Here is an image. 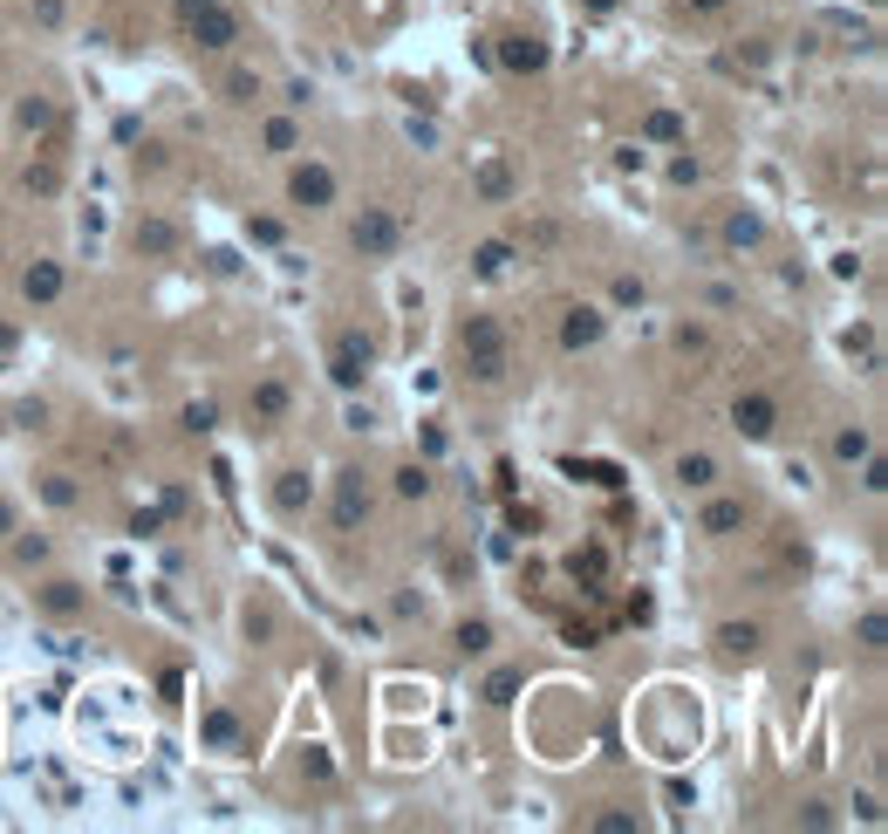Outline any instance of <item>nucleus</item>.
<instances>
[{
	"label": "nucleus",
	"mask_w": 888,
	"mask_h": 834,
	"mask_svg": "<svg viewBox=\"0 0 888 834\" xmlns=\"http://www.w3.org/2000/svg\"><path fill=\"white\" fill-rule=\"evenodd\" d=\"M458 342H465V363H472L478 383H499L506 377V329L493 322V315H465Z\"/></svg>",
	"instance_id": "nucleus-1"
},
{
	"label": "nucleus",
	"mask_w": 888,
	"mask_h": 834,
	"mask_svg": "<svg viewBox=\"0 0 888 834\" xmlns=\"http://www.w3.org/2000/svg\"><path fill=\"white\" fill-rule=\"evenodd\" d=\"M178 21H185V34L198 49H213V55H226L233 42H239V14L233 8H219V0H178Z\"/></svg>",
	"instance_id": "nucleus-2"
},
{
	"label": "nucleus",
	"mask_w": 888,
	"mask_h": 834,
	"mask_svg": "<svg viewBox=\"0 0 888 834\" xmlns=\"http://www.w3.org/2000/svg\"><path fill=\"white\" fill-rule=\"evenodd\" d=\"M396 240H403V233H396V213H390V206H362V219L349 226V247H355L362 260H390Z\"/></svg>",
	"instance_id": "nucleus-3"
},
{
	"label": "nucleus",
	"mask_w": 888,
	"mask_h": 834,
	"mask_svg": "<svg viewBox=\"0 0 888 834\" xmlns=\"http://www.w3.org/2000/svg\"><path fill=\"white\" fill-rule=\"evenodd\" d=\"M370 363H376V342L362 336V329H342L335 349H329V377H335L342 390H355L362 377H370Z\"/></svg>",
	"instance_id": "nucleus-4"
},
{
	"label": "nucleus",
	"mask_w": 888,
	"mask_h": 834,
	"mask_svg": "<svg viewBox=\"0 0 888 834\" xmlns=\"http://www.w3.org/2000/svg\"><path fill=\"white\" fill-rule=\"evenodd\" d=\"M335 534H355L362 521H370V486H362V472H335Z\"/></svg>",
	"instance_id": "nucleus-5"
},
{
	"label": "nucleus",
	"mask_w": 888,
	"mask_h": 834,
	"mask_svg": "<svg viewBox=\"0 0 888 834\" xmlns=\"http://www.w3.org/2000/svg\"><path fill=\"white\" fill-rule=\"evenodd\" d=\"M732 424L745 431V439H773V431H779V404L765 390H745L739 404H732Z\"/></svg>",
	"instance_id": "nucleus-6"
},
{
	"label": "nucleus",
	"mask_w": 888,
	"mask_h": 834,
	"mask_svg": "<svg viewBox=\"0 0 888 834\" xmlns=\"http://www.w3.org/2000/svg\"><path fill=\"white\" fill-rule=\"evenodd\" d=\"M288 198H295V206H308V213L335 206V172H329V165H301V172L288 178Z\"/></svg>",
	"instance_id": "nucleus-7"
},
{
	"label": "nucleus",
	"mask_w": 888,
	"mask_h": 834,
	"mask_svg": "<svg viewBox=\"0 0 888 834\" xmlns=\"http://www.w3.org/2000/svg\"><path fill=\"white\" fill-rule=\"evenodd\" d=\"M34 609H42L49 622H75V616L90 609V595L75 588V581H42V588H34Z\"/></svg>",
	"instance_id": "nucleus-8"
},
{
	"label": "nucleus",
	"mask_w": 888,
	"mask_h": 834,
	"mask_svg": "<svg viewBox=\"0 0 888 834\" xmlns=\"http://www.w3.org/2000/svg\"><path fill=\"white\" fill-rule=\"evenodd\" d=\"M601 329H609V322H601V308H568V315H560V349H595L601 342Z\"/></svg>",
	"instance_id": "nucleus-9"
},
{
	"label": "nucleus",
	"mask_w": 888,
	"mask_h": 834,
	"mask_svg": "<svg viewBox=\"0 0 888 834\" xmlns=\"http://www.w3.org/2000/svg\"><path fill=\"white\" fill-rule=\"evenodd\" d=\"M499 62L513 75H540L547 69V42H534V34H499Z\"/></svg>",
	"instance_id": "nucleus-10"
},
{
	"label": "nucleus",
	"mask_w": 888,
	"mask_h": 834,
	"mask_svg": "<svg viewBox=\"0 0 888 834\" xmlns=\"http://www.w3.org/2000/svg\"><path fill=\"white\" fill-rule=\"evenodd\" d=\"M21 295H28L34 308H49V301L62 295V260H34V267L21 274Z\"/></svg>",
	"instance_id": "nucleus-11"
},
{
	"label": "nucleus",
	"mask_w": 888,
	"mask_h": 834,
	"mask_svg": "<svg viewBox=\"0 0 888 834\" xmlns=\"http://www.w3.org/2000/svg\"><path fill=\"white\" fill-rule=\"evenodd\" d=\"M137 254L172 260V254H178V226H172V219H137Z\"/></svg>",
	"instance_id": "nucleus-12"
},
{
	"label": "nucleus",
	"mask_w": 888,
	"mask_h": 834,
	"mask_svg": "<svg viewBox=\"0 0 888 834\" xmlns=\"http://www.w3.org/2000/svg\"><path fill=\"white\" fill-rule=\"evenodd\" d=\"M758 643H765L758 622H717V650L732 657V663H739V657H758Z\"/></svg>",
	"instance_id": "nucleus-13"
},
{
	"label": "nucleus",
	"mask_w": 888,
	"mask_h": 834,
	"mask_svg": "<svg viewBox=\"0 0 888 834\" xmlns=\"http://www.w3.org/2000/svg\"><path fill=\"white\" fill-rule=\"evenodd\" d=\"M308 500H314L308 472H280V480H273V513H288V521H295V513H308Z\"/></svg>",
	"instance_id": "nucleus-14"
},
{
	"label": "nucleus",
	"mask_w": 888,
	"mask_h": 834,
	"mask_svg": "<svg viewBox=\"0 0 888 834\" xmlns=\"http://www.w3.org/2000/svg\"><path fill=\"white\" fill-rule=\"evenodd\" d=\"M568 575H575L588 595H601V581H609V554H601V547H575V554H568Z\"/></svg>",
	"instance_id": "nucleus-15"
},
{
	"label": "nucleus",
	"mask_w": 888,
	"mask_h": 834,
	"mask_svg": "<svg viewBox=\"0 0 888 834\" xmlns=\"http://www.w3.org/2000/svg\"><path fill=\"white\" fill-rule=\"evenodd\" d=\"M677 486H683V493L717 486V459H711V452H683V459H677Z\"/></svg>",
	"instance_id": "nucleus-16"
},
{
	"label": "nucleus",
	"mask_w": 888,
	"mask_h": 834,
	"mask_svg": "<svg viewBox=\"0 0 888 834\" xmlns=\"http://www.w3.org/2000/svg\"><path fill=\"white\" fill-rule=\"evenodd\" d=\"M745 521H752V506H745V500H717V506L704 513V534H711V540H724V534H739Z\"/></svg>",
	"instance_id": "nucleus-17"
},
{
	"label": "nucleus",
	"mask_w": 888,
	"mask_h": 834,
	"mask_svg": "<svg viewBox=\"0 0 888 834\" xmlns=\"http://www.w3.org/2000/svg\"><path fill=\"white\" fill-rule=\"evenodd\" d=\"M452 650H458V657H486V650H493V622H458V629H452Z\"/></svg>",
	"instance_id": "nucleus-18"
},
{
	"label": "nucleus",
	"mask_w": 888,
	"mask_h": 834,
	"mask_svg": "<svg viewBox=\"0 0 888 834\" xmlns=\"http://www.w3.org/2000/svg\"><path fill=\"white\" fill-rule=\"evenodd\" d=\"M254 418H260V424H280V418H288V383H260V390H254Z\"/></svg>",
	"instance_id": "nucleus-19"
},
{
	"label": "nucleus",
	"mask_w": 888,
	"mask_h": 834,
	"mask_svg": "<svg viewBox=\"0 0 888 834\" xmlns=\"http://www.w3.org/2000/svg\"><path fill=\"white\" fill-rule=\"evenodd\" d=\"M868 452H875V439H868L861 424H855V431H834V459H840V465H855V459H868Z\"/></svg>",
	"instance_id": "nucleus-20"
},
{
	"label": "nucleus",
	"mask_w": 888,
	"mask_h": 834,
	"mask_svg": "<svg viewBox=\"0 0 888 834\" xmlns=\"http://www.w3.org/2000/svg\"><path fill=\"white\" fill-rule=\"evenodd\" d=\"M260 96V75L254 69H226V103H254Z\"/></svg>",
	"instance_id": "nucleus-21"
},
{
	"label": "nucleus",
	"mask_w": 888,
	"mask_h": 834,
	"mask_svg": "<svg viewBox=\"0 0 888 834\" xmlns=\"http://www.w3.org/2000/svg\"><path fill=\"white\" fill-rule=\"evenodd\" d=\"M431 493V472L424 465H396V500H424Z\"/></svg>",
	"instance_id": "nucleus-22"
},
{
	"label": "nucleus",
	"mask_w": 888,
	"mask_h": 834,
	"mask_svg": "<svg viewBox=\"0 0 888 834\" xmlns=\"http://www.w3.org/2000/svg\"><path fill=\"white\" fill-rule=\"evenodd\" d=\"M21 192H42V198H55V192H62V172H55V165H28V172H21Z\"/></svg>",
	"instance_id": "nucleus-23"
},
{
	"label": "nucleus",
	"mask_w": 888,
	"mask_h": 834,
	"mask_svg": "<svg viewBox=\"0 0 888 834\" xmlns=\"http://www.w3.org/2000/svg\"><path fill=\"white\" fill-rule=\"evenodd\" d=\"M506 260H513V240H486V247L472 254V267H478V274H499Z\"/></svg>",
	"instance_id": "nucleus-24"
},
{
	"label": "nucleus",
	"mask_w": 888,
	"mask_h": 834,
	"mask_svg": "<svg viewBox=\"0 0 888 834\" xmlns=\"http://www.w3.org/2000/svg\"><path fill=\"white\" fill-rule=\"evenodd\" d=\"M724 240H732V247H758V219L752 213H732V219H724Z\"/></svg>",
	"instance_id": "nucleus-25"
},
{
	"label": "nucleus",
	"mask_w": 888,
	"mask_h": 834,
	"mask_svg": "<svg viewBox=\"0 0 888 834\" xmlns=\"http://www.w3.org/2000/svg\"><path fill=\"white\" fill-rule=\"evenodd\" d=\"M295 144H301L295 116H273V124H267V151H295Z\"/></svg>",
	"instance_id": "nucleus-26"
},
{
	"label": "nucleus",
	"mask_w": 888,
	"mask_h": 834,
	"mask_svg": "<svg viewBox=\"0 0 888 834\" xmlns=\"http://www.w3.org/2000/svg\"><path fill=\"white\" fill-rule=\"evenodd\" d=\"M34 562H49V540H42V534L14 540V568H34Z\"/></svg>",
	"instance_id": "nucleus-27"
},
{
	"label": "nucleus",
	"mask_w": 888,
	"mask_h": 834,
	"mask_svg": "<svg viewBox=\"0 0 888 834\" xmlns=\"http://www.w3.org/2000/svg\"><path fill=\"white\" fill-rule=\"evenodd\" d=\"M478 192H486V198H506V192H513V172H506V165H486V172H478Z\"/></svg>",
	"instance_id": "nucleus-28"
},
{
	"label": "nucleus",
	"mask_w": 888,
	"mask_h": 834,
	"mask_svg": "<svg viewBox=\"0 0 888 834\" xmlns=\"http://www.w3.org/2000/svg\"><path fill=\"white\" fill-rule=\"evenodd\" d=\"M513 691H519V670H499V678L486 684V704H513Z\"/></svg>",
	"instance_id": "nucleus-29"
},
{
	"label": "nucleus",
	"mask_w": 888,
	"mask_h": 834,
	"mask_svg": "<svg viewBox=\"0 0 888 834\" xmlns=\"http://www.w3.org/2000/svg\"><path fill=\"white\" fill-rule=\"evenodd\" d=\"M301 773H308V780H335V760H329V752H321V745H308V760H301Z\"/></svg>",
	"instance_id": "nucleus-30"
},
{
	"label": "nucleus",
	"mask_w": 888,
	"mask_h": 834,
	"mask_svg": "<svg viewBox=\"0 0 888 834\" xmlns=\"http://www.w3.org/2000/svg\"><path fill=\"white\" fill-rule=\"evenodd\" d=\"M247 637L254 643H273V609H247Z\"/></svg>",
	"instance_id": "nucleus-31"
},
{
	"label": "nucleus",
	"mask_w": 888,
	"mask_h": 834,
	"mask_svg": "<svg viewBox=\"0 0 888 834\" xmlns=\"http://www.w3.org/2000/svg\"><path fill=\"white\" fill-rule=\"evenodd\" d=\"M595 827H601V834H629V827H636V814H622V807H609V814H595Z\"/></svg>",
	"instance_id": "nucleus-32"
},
{
	"label": "nucleus",
	"mask_w": 888,
	"mask_h": 834,
	"mask_svg": "<svg viewBox=\"0 0 888 834\" xmlns=\"http://www.w3.org/2000/svg\"><path fill=\"white\" fill-rule=\"evenodd\" d=\"M42 493H49V500H55V506H75V486H69V480H62V472H49V486H42Z\"/></svg>",
	"instance_id": "nucleus-33"
},
{
	"label": "nucleus",
	"mask_w": 888,
	"mask_h": 834,
	"mask_svg": "<svg viewBox=\"0 0 888 834\" xmlns=\"http://www.w3.org/2000/svg\"><path fill=\"white\" fill-rule=\"evenodd\" d=\"M206 732H213V739H219V745H233V739H239V725H233V719H226V711H213V719H206Z\"/></svg>",
	"instance_id": "nucleus-34"
},
{
	"label": "nucleus",
	"mask_w": 888,
	"mask_h": 834,
	"mask_svg": "<svg viewBox=\"0 0 888 834\" xmlns=\"http://www.w3.org/2000/svg\"><path fill=\"white\" fill-rule=\"evenodd\" d=\"M519 240H527V247H554V240H560V226H547V219H540V226L519 233Z\"/></svg>",
	"instance_id": "nucleus-35"
},
{
	"label": "nucleus",
	"mask_w": 888,
	"mask_h": 834,
	"mask_svg": "<svg viewBox=\"0 0 888 834\" xmlns=\"http://www.w3.org/2000/svg\"><path fill=\"white\" fill-rule=\"evenodd\" d=\"M861 643H868V650H881V609H868V616H861Z\"/></svg>",
	"instance_id": "nucleus-36"
},
{
	"label": "nucleus",
	"mask_w": 888,
	"mask_h": 834,
	"mask_svg": "<svg viewBox=\"0 0 888 834\" xmlns=\"http://www.w3.org/2000/svg\"><path fill=\"white\" fill-rule=\"evenodd\" d=\"M8 534H14V506H8V500H0V540H8Z\"/></svg>",
	"instance_id": "nucleus-37"
},
{
	"label": "nucleus",
	"mask_w": 888,
	"mask_h": 834,
	"mask_svg": "<svg viewBox=\"0 0 888 834\" xmlns=\"http://www.w3.org/2000/svg\"><path fill=\"white\" fill-rule=\"evenodd\" d=\"M8 349H14V329H8V322H0V356H8Z\"/></svg>",
	"instance_id": "nucleus-38"
},
{
	"label": "nucleus",
	"mask_w": 888,
	"mask_h": 834,
	"mask_svg": "<svg viewBox=\"0 0 888 834\" xmlns=\"http://www.w3.org/2000/svg\"><path fill=\"white\" fill-rule=\"evenodd\" d=\"M588 8H595V14H609V8H616V0H588Z\"/></svg>",
	"instance_id": "nucleus-39"
},
{
	"label": "nucleus",
	"mask_w": 888,
	"mask_h": 834,
	"mask_svg": "<svg viewBox=\"0 0 888 834\" xmlns=\"http://www.w3.org/2000/svg\"><path fill=\"white\" fill-rule=\"evenodd\" d=\"M691 8H704V14H711V8H724V0H691Z\"/></svg>",
	"instance_id": "nucleus-40"
}]
</instances>
